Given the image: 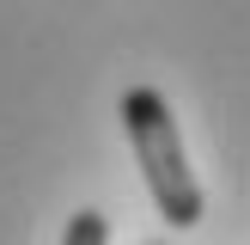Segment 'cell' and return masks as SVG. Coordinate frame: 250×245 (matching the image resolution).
I'll use <instances>...</instances> for the list:
<instances>
[{
  "label": "cell",
  "mask_w": 250,
  "mask_h": 245,
  "mask_svg": "<svg viewBox=\"0 0 250 245\" xmlns=\"http://www.w3.org/2000/svg\"><path fill=\"white\" fill-rule=\"evenodd\" d=\"M122 129H128L134 166L146 178V196L165 215V227H202V184L189 172V153H183L177 117H171L165 92L159 86H128L122 92Z\"/></svg>",
  "instance_id": "obj_1"
},
{
  "label": "cell",
  "mask_w": 250,
  "mask_h": 245,
  "mask_svg": "<svg viewBox=\"0 0 250 245\" xmlns=\"http://www.w3.org/2000/svg\"><path fill=\"white\" fill-rule=\"evenodd\" d=\"M61 245H110V220L98 215V208H80V215L67 220V233H61Z\"/></svg>",
  "instance_id": "obj_2"
},
{
  "label": "cell",
  "mask_w": 250,
  "mask_h": 245,
  "mask_svg": "<svg viewBox=\"0 0 250 245\" xmlns=\"http://www.w3.org/2000/svg\"><path fill=\"white\" fill-rule=\"evenodd\" d=\"M153 245H165V239H153Z\"/></svg>",
  "instance_id": "obj_3"
}]
</instances>
